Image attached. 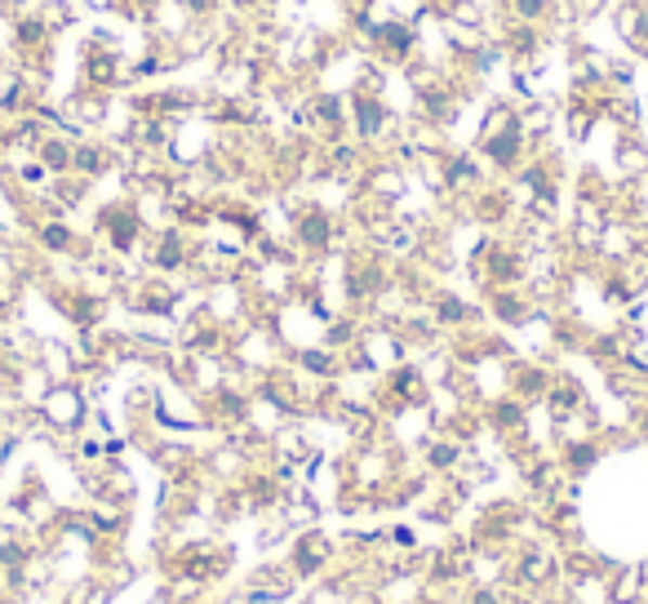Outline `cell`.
I'll return each instance as SVG.
<instances>
[{"mask_svg":"<svg viewBox=\"0 0 648 604\" xmlns=\"http://www.w3.org/2000/svg\"><path fill=\"white\" fill-rule=\"evenodd\" d=\"M40 413L50 417L54 427H76L80 417H85V396L76 387H54V391H44Z\"/></svg>","mask_w":648,"mask_h":604,"instance_id":"obj_1","label":"cell"},{"mask_svg":"<svg viewBox=\"0 0 648 604\" xmlns=\"http://www.w3.org/2000/svg\"><path fill=\"white\" fill-rule=\"evenodd\" d=\"M85 5H89V10H112L116 0H85Z\"/></svg>","mask_w":648,"mask_h":604,"instance_id":"obj_2","label":"cell"}]
</instances>
